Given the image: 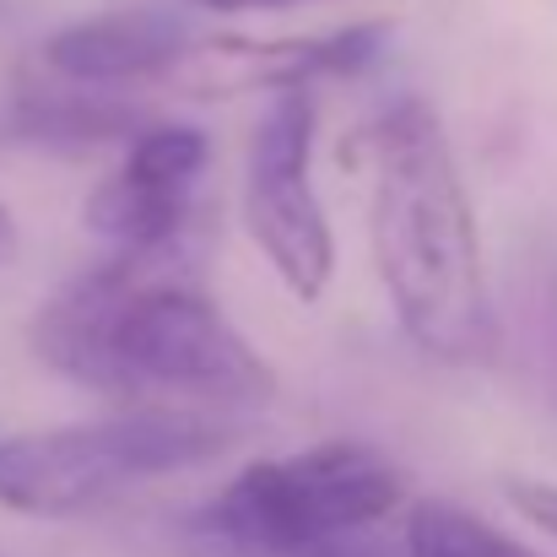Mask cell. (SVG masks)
Wrapping results in <instances>:
<instances>
[{
    "instance_id": "6da1fadb",
    "label": "cell",
    "mask_w": 557,
    "mask_h": 557,
    "mask_svg": "<svg viewBox=\"0 0 557 557\" xmlns=\"http://www.w3.org/2000/svg\"><path fill=\"white\" fill-rule=\"evenodd\" d=\"M33 352L82 389L120 406L233 417L276 400V369L163 255H109L71 276L33 320Z\"/></svg>"
},
{
    "instance_id": "7a4b0ae2",
    "label": "cell",
    "mask_w": 557,
    "mask_h": 557,
    "mask_svg": "<svg viewBox=\"0 0 557 557\" xmlns=\"http://www.w3.org/2000/svg\"><path fill=\"white\" fill-rule=\"evenodd\" d=\"M358 141L373 180V265L406 342L449 369L493 363L498 314H493L482 233L438 114L417 98H400Z\"/></svg>"
},
{
    "instance_id": "3957f363",
    "label": "cell",
    "mask_w": 557,
    "mask_h": 557,
    "mask_svg": "<svg viewBox=\"0 0 557 557\" xmlns=\"http://www.w3.org/2000/svg\"><path fill=\"white\" fill-rule=\"evenodd\" d=\"M238 438L233 417L120 406L92 422L0 433V509L27 520L92 515L141 482L216 460Z\"/></svg>"
},
{
    "instance_id": "277c9868",
    "label": "cell",
    "mask_w": 557,
    "mask_h": 557,
    "mask_svg": "<svg viewBox=\"0 0 557 557\" xmlns=\"http://www.w3.org/2000/svg\"><path fill=\"white\" fill-rule=\"evenodd\" d=\"M406 504V476L358 438H325L298 455L244 466L195 531L222 557H314L352 542Z\"/></svg>"
},
{
    "instance_id": "5b68a950",
    "label": "cell",
    "mask_w": 557,
    "mask_h": 557,
    "mask_svg": "<svg viewBox=\"0 0 557 557\" xmlns=\"http://www.w3.org/2000/svg\"><path fill=\"white\" fill-rule=\"evenodd\" d=\"M314 87L271 92L244 158V227L298 304H320L336 276V233L314 189Z\"/></svg>"
},
{
    "instance_id": "8992f818",
    "label": "cell",
    "mask_w": 557,
    "mask_h": 557,
    "mask_svg": "<svg viewBox=\"0 0 557 557\" xmlns=\"http://www.w3.org/2000/svg\"><path fill=\"white\" fill-rule=\"evenodd\" d=\"M211 169V141L195 125H141L125 141V158L109 180H98L82 222L92 238L109 244V255H163L180 249L195 189Z\"/></svg>"
},
{
    "instance_id": "52a82bcc",
    "label": "cell",
    "mask_w": 557,
    "mask_h": 557,
    "mask_svg": "<svg viewBox=\"0 0 557 557\" xmlns=\"http://www.w3.org/2000/svg\"><path fill=\"white\" fill-rule=\"evenodd\" d=\"M195 27L180 5H120L82 16L44 38V71L65 87H136L174 76L195 49Z\"/></svg>"
},
{
    "instance_id": "ba28073f",
    "label": "cell",
    "mask_w": 557,
    "mask_h": 557,
    "mask_svg": "<svg viewBox=\"0 0 557 557\" xmlns=\"http://www.w3.org/2000/svg\"><path fill=\"white\" fill-rule=\"evenodd\" d=\"M389 38V22H352L336 33H309V38H200L185 54V71L195 87L238 92V87H314L325 76H358L379 60Z\"/></svg>"
},
{
    "instance_id": "9c48e42d",
    "label": "cell",
    "mask_w": 557,
    "mask_h": 557,
    "mask_svg": "<svg viewBox=\"0 0 557 557\" xmlns=\"http://www.w3.org/2000/svg\"><path fill=\"white\" fill-rule=\"evenodd\" d=\"M406 557H536L449 498H417L406 515Z\"/></svg>"
},
{
    "instance_id": "30bf717a",
    "label": "cell",
    "mask_w": 557,
    "mask_h": 557,
    "mask_svg": "<svg viewBox=\"0 0 557 557\" xmlns=\"http://www.w3.org/2000/svg\"><path fill=\"white\" fill-rule=\"evenodd\" d=\"M509 504H515L531 525H542L547 536H557V482H531V476H515V482H509Z\"/></svg>"
},
{
    "instance_id": "8fae6325",
    "label": "cell",
    "mask_w": 557,
    "mask_h": 557,
    "mask_svg": "<svg viewBox=\"0 0 557 557\" xmlns=\"http://www.w3.org/2000/svg\"><path fill=\"white\" fill-rule=\"evenodd\" d=\"M200 11H216V16H249V11H287V5H309V0H185Z\"/></svg>"
},
{
    "instance_id": "7c38bea8",
    "label": "cell",
    "mask_w": 557,
    "mask_h": 557,
    "mask_svg": "<svg viewBox=\"0 0 557 557\" xmlns=\"http://www.w3.org/2000/svg\"><path fill=\"white\" fill-rule=\"evenodd\" d=\"M16 260V222H11V211H5V200H0V271Z\"/></svg>"
},
{
    "instance_id": "4fadbf2b",
    "label": "cell",
    "mask_w": 557,
    "mask_h": 557,
    "mask_svg": "<svg viewBox=\"0 0 557 557\" xmlns=\"http://www.w3.org/2000/svg\"><path fill=\"white\" fill-rule=\"evenodd\" d=\"M0 27H5V0H0Z\"/></svg>"
},
{
    "instance_id": "5bb4252c",
    "label": "cell",
    "mask_w": 557,
    "mask_h": 557,
    "mask_svg": "<svg viewBox=\"0 0 557 557\" xmlns=\"http://www.w3.org/2000/svg\"><path fill=\"white\" fill-rule=\"evenodd\" d=\"M0 557H5V553H0Z\"/></svg>"
}]
</instances>
